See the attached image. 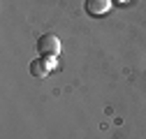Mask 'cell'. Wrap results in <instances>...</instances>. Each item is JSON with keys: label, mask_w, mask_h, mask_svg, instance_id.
Instances as JSON below:
<instances>
[{"label": "cell", "mask_w": 146, "mask_h": 139, "mask_svg": "<svg viewBox=\"0 0 146 139\" xmlns=\"http://www.w3.org/2000/svg\"><path fill=\"white\" fill-rule=\"evenodd\" d=\"M37 51H40V58H56L60 51V40L53 32H44L37 40Z\"/></svg>", "instance_id": "6da1fadb"}, {"label": "cell", "mask_w": 146, "mask_h": 139, "mask_svg": "<svg viewBox=\"0 0 146 139\" xmlns=\"http://www.w3.org/2000/svg\"><path fill=\"white\" fill-rule=\"evenodd\" d=\"M51 67H56V58H35V60L30 63V74L42 79V77L49 74Z\"/></svg>", "instance_id": "7a4b0ae2"}, {"label": "cell", "mask_w": 146, "mask_h": 139, "mask_svg": "<svg viewBox=\"0 0 146 139\" xmlns=\"http://www.w3.org/2000/svg\"><path fill=\"white\" fill-rule=\"evenodd\" d=\"M111 7V0H86V12L90 16H102L109 12Z\"/></svg>", "instance_id": "3957f363"}, {"label": "cell", "mask_w": 146, "mask_h": 139, "mask_svg": "<svg viewBox=\"0 0 146 139\" xmlns=\"http://www.w3.org/2000/svg\"><path fill=\"white\" fill-rule=\"evenodd\" d=\"M116 3H125V0H116Z\"/></svg>", "instance_id": "277c9868"}]
</instances>
